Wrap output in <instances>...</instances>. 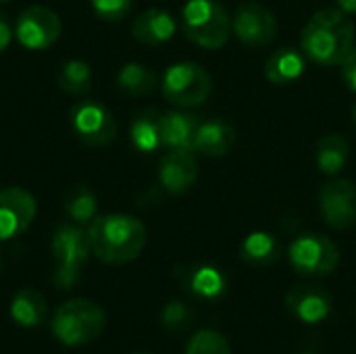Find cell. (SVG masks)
<instances>
[{
    "mask_svg": "<svg viewBox=\"0 0 356 354\" xmlns=\"http://www.w3.org/2000/svg\"><path fill=\"white\" fill-rule=\"evenodd\" d=\"M73 134L88 146H106L117 136V121L113 113L96 100H83L73 104L69 113Z\"/></svg>",
    "mask_w": 356,
    "mask_h": 354,
    "instance_id": "9",
    "label": "cell"
},
{
    "mask_svg": "<svg viewBox=\"0 0 356 354\" xmlns=\"http://www.w3.org/2000/svg\"><path fill=\"white\" fill-rule=\"evenodd\" d=\"M202 119L190 111H169L161 117L163 146L167 150H192Z\"/></svg>",
    "mask_w": 356,
    "mask_h": 354,
    "instance_id": "16",
    "label": "cell"
},
{
    "mask_svg": "<svg viewBox=\"0 0 356 354\" xmlns=\"http://www.w3.org/2000/svg\"><path fill=\"white\" fill-rule=\"evenodd\" d=\"M319 213L334 230H348L356 223V186L346 177L323 184L319 192Z\"/></svg>",
    "mask_w": 356,
    "mask_h": 354,
    "instance_id": "11",
    "label": "cell"
},
{
    "mask_svg": "<svg viewBox=\"0 0 356 354\" xmlns=\"http://www.w3.org/2000/svg\"><path fill=\"white\" fill-rule=\"evenodd\" d=\"M136 354H146V353H136Z\"/></svg>",
    "mask_w": 356,
    "mask_h": 354,
    "instance_id": "35",
    "label": "cell"
},
{
    "mask_svg": "<svg viewBox=\"0 0 356 354\" xmlns=\"http://www.w3.org/2000/svg\"><path fill=\"white\" fill-rule=\"evenodd\" d=\"M181 29L196 46L217 50L232 35V17L217 0H188L181 8Z\"/></svg>",
    "mask_w": 356,
    "mask_h": 354,
    "instance_id": "4",
    "label": "cell"
},
{
    "mask_svg": "<svg viewBox=\"0 0 356 354\" xmlns=\"http://www.w3.org/2000/svg\"><path fill=\"white\" fill-rule=\"evenodd\" d=\"M63 31L60 17L42 4H31L23 8L15 21V38L17 42L33 52L50 48Z\"/></svg>",
    "mask_w": 356,
    "mask_h": 354,
    "instance_id": "8",
    "label": "cell"
},
{
    "mask_svg": "<svg viewBox=\"0 0 356 354\" xmlns=\"http://www.w3.org/2000/svg\"><path fill=\"white\" fill-rule=\"evenodd\" d=\"M353 121H355V127H356V104H355V108H353Z\"/></svg>",
    "mask_w": 356,
    "mask_h": 354,
    "instance_id": "33",
    "label": "cell"
},
{
    "mask_svg": "<svg viewBox=\"0 0 356 354\" xmlns=\"http://www.w3.org/2000/svg\"><path fill=\"white\" fill-rule=\"evenodd\" d=\"M90 6L98 19L115 23L129 15L134 0H90Z\"/></svg>",
    "mask_w": 356,
    "mask_h": 354,
    "instance_id": "28",
    "label": "cell"
},
{
    "mask_svg": "<svg viewBox=\"0 0 356 354\" xmlns=\"http://www.w3.org/2000/svg\"><path fill=\"white\" fill-rule=\"evenodd\" d=\"M10 319L21 328H38L48 317L46 296L38 290L23 288L10 300Z\"/></svg>",
    "mask_w": 356,
    "mask_h": 354,
    "instance_id": "22",
    "label": "cell"
},
{
    "mask_svg": "<svg viewBox=\"0 0 356 354\" xmlns=\"http://www.w3.org/2000/svg\"><path fill=\"white\" fill-rule=\"evenodd\" d=\"M161 319H163V325L167 330H175L177 332V330H184V325H188V321L192 319V311L184 303L173 300V303H169L163 309Z\"/></svg>",
    "mask_w": 356,
    "mask_h": 354,
    "instance_id": "29",
    "label": "cell"
},
{
    "mask_svg": "<svg viewBox=\"0 0 356 354\" xmlns=\"http://www.w3.org/2000/svg\"><path fill=\"white\" fill-rule=\"evenodd\" d=\"M161 117H163V113L156 108H144L134 117L131 127H129V140H131V146L140 154H152V152L165 148Z\"/></svg>",
    "mask_w": 356,
    "mask_h": 354,
    "instance_id": "20",
    "label": "cell"
},
{
    "mask_svg": "<svg viewBox=\"0 0 356 354\" xmlns=\"http://www.w3.org/2000/svg\"><path fill=\"white\" fill-rule=\"evenodd\" d=\"M50 250L56 261V269H54V277H52L54 286L60 290L73 288L79 282L81 269L92 252L88 232L75 223L58 225L52 236Z\"/></svg>",
    "mask_w": 356,
    "mask_h": 354,
    "instance_id": "5",
    "label": "cell"
},
{
    "mask_svg": "<svg viewBox=\"0 0 356 354\" xmlns=\"http://www.w3.org/2000/svg\"><path fill=\"white\" fill-rule=\"evenodd\" d=\"M56 81L60 90L69 94H88L92 90V69L86 61L81 58H69L58 67Z\"/></svg>",
    "mask_w": 356,
    "mask_h": 354,
    "instance_id": "26",
    "label": "cell"
},
{
    "mask_svg": "<svg viewBox=\"0 0 356 354\" xmlns=\"http://www.w3.org/2000/svg\"><path fill=\"white\" fill-rule=\"evenodd\" d=\"M38 202L31 192L21 186L0 190V240H13L27 232L35 219Z\"/></svg>",
    "mask_w": 356,
    "mask_h": 354,
    "instance_id": "12",
    "label": "cell"
},
{
    "mask_svg": "<svg viewBox=\"0 0 356 354\" xmlns=\"http://www.w3.org/2000/svg\"><path fill=\"white\" fill-rule=\"evenodd\" d=\"M284 255L282 242L269 232H252L240 244V259L250 267H269L275 265Z\"/></svg>",
    "mask_w": 356,
    "mask_h": 354,
    "instance_id": "21",
    "label": "cell"
},
{
    "mask_svg": "<svg viewBox=\"0 0 356 354\" xmlns=\"http://www.w3.org/2000/svg\"><path fill=\"white\" fill-rule=\"evenodd\" d=\"M348 154H350L348 140L340 134H327L317 142L315 161H317V167L321 173L338 175L346 167Z\"/></svg>",
    "mask_w": 356,
    "mask_h": 354,
    "instance_id": "23",
    "label": "cell"
},
{
    "mask_svg": "<svg viewBox=\"0 0 356 354\" xmlns=\"http://www.w3.org/2000/svg\"><path fill=\"white\" fill-rule=\"evenodd\" d=\"M307 56L302 54V50L296 48H277L273 54L267 56L265 61V77L273 83V86H290L294 81H298L305 75L307 69Z\"/></svg>",
    "mask_w": 356,
    "mask_h": 354,
    "instance_id": "19",
    "label": "cell"
},
{
    "mask_svg": "<svg viewBox=\"0 0 356 354\" xmlns=\"http://www.w3.org/2000/svg\"><path fill=\"white\" fill-rule=\"evenodd\" d=\"M175 29H177V23L171 13L163 8H148L136 17L131 25V35L146 46H159V44L169 42Z\"/></svg>",
    "mask_w": 356,
    "mask_h": 354,
    "instance_id": "17",
    "label": "cell"
},
{
    "mask_svg": "<svg viewBox=\"0 0 356 354\" xmlns=\"http://www.w3.org/2000/svg\"><path fill=\"white\" fill-rule=\"evenodd\" d=\"M4 2H8V0H0V4H4Z\"/></svg>",
    "mask_w": 356,
    "mask_h": 354,
    "instance_id": "34",
    "label": "cell"
},
{
    "mask_svg": "<svg viewBox=\"0 0 356 354\" xmlns=\"http://www.w3.org/2000/svg\"><path fill=\"white\" fill-rule=\"evenodd\" d=\"M163 96L181 108H192L202 104L213 92V77L211 73L200 67L198 63H175L167 67L161 79Z\"/></svg>",
    "mask_w": 356,
    "mask_h": 354,
    "instance_id": "6",
    "label": "cell"
},
{
    "mask_svg": "<svg viewBox=\"0 0 356 354\" xmlns=\"http://www.w3.org/2000/svg\"><path fill=\"white\" fill-rule=\"evenodd\" d=\"M232 33L250 48H263L277 35L275 15L261 2H242L232 15Z\"/></svg>",
    "mask_w": 356,
    "mask_h": 354,
    "instance_id": "10",
    "label": "cell"
},
{
    "mask_svg": "<svg viewBox=\"0 0 356 354\" xmlns=\"http://www.w3.org/2000/svg\"><path fill=\"white\" fill-rule=\"evenodd\" d=\"M290 265L298 275L305 277H323L330 275L340 263L338 246L323 234H302L298 236L288 250Z\"/></svg>",
    "mask_w": 356,
    "mask_h": 354,
    "instance_id": "7",
    "label": "cell"
},
{
    "mask_svg": "<svg viewBox=\"0 0 356 354\" xmlns=\"http://www.w3.org/2000/svg\"><path fill=\"white\" fill-rule=\"evenodd\" d=\"M13 35H15V29H13L10 21L6 19V15H4V13H0V54L10 46Z\"/></svg>",
    "mask_w": 356,
    "mask_h": 354,
    "instance_id": "31",
    "label": "cell"
},
{
    "mask_svg": "<svg viewBox=\"0 0 356 354\" xmlns=\"http://www.w3.org/2000/svg\"><path fill=\"white\" fill-rule=\"evenodd\" d=\"M184 354H232V346L221 332L200 330L188 340Z\"/></svg>",
    "mask_w": 356,
    "mask_h": 354,
    "instance_id": "27",
    "label": "cell"
},
{
    "mask_svg": "<svg viewBox=\"0 0 356 354\" xmlns=\"http://www.w3.org/2000/svg\"><path fill=\"white\" fill-rule=\"evenodd\" d=\"M234 144H236V129L225 119H209L202 121L196 131L194 152L217 159V156H225Z\"/></svg>",
    "mask_w": 356,
    "mask_h": 354,
    "instance_id": "18",
    "label": "cell"
},
{
    "mask_svg": "<svg viewBox=\"0 0 356 354\" xmlns=\"http://www.w3.org/2000/svg\"><path fill=\"white\" fill-rule=\"evenodd\" d=\"M286 309L300 323L317 325V323H321V321H325L330 317V313H332V296L323 288L298 284V286L288 290Z\"/></svg>",
    "mask_w": 356,
    "mask_h": 354,
    "instance_id": "14",
    "label": "cell"
},
{
    "mask_svg": "<svg viewBox=\"0 0 356 354\" xmlns=\"http://www.w3.org/2000/svg\"><path fill=\"white\" fill-rule=\"evenodd\" d=\"M63 209L75 225H90L98 217V200L83 184H75L65 192Z\"/></svg>",
    "mask_w": 356,
    "mask_h": 354,
    "instance_id": "25",
    "label": "cell"
},
{
    "mask_svg": "<svg viewBox=\"0 0 356 354\" xmlns=\"http://www.w3.org/2000/svg\"><path fill=\"white\" fill-rule=\"evenodd\" d=\"M342 79L353 92H356V48H353L348 58L342 63Z\"/></svg>",
    "mask_w": 356,
    "mask_h": 354,
    "instance_id": "30",
    "label": "cell"
},
{
    "mask_svg": "<svg viewBox=\"0 0 356 354\" xmlns=\"http://www.w3.org/2000/svg\"><path fill=\"white\" fill-rule=\"evenodd\" d=\"M177 273L181 286L196 298L217 300L227 292L225 273L213 265H188V267H179Z\"/></svg>",
    "mask_w": 356,
    "mask_h": 354,
    "instance_id": "15",
    "label": "cell"
},
{
    "mask_svg": "<svg viewBox=\"0 0 356 354\" xmlns=\"http://www.w3.org/2000/svg\"><path fill=\"white\" fill-rule=\"evenodd\" d=\"M106 325V315L100 305L73 298L63 303L50 319V330L54 338L65 346H81L94 342Z\"/></svg>",
    "mask_w": 356,
    "mask_h": 354,
    "instance_id": "3",
    "label": "cell"
},
{
    "mask_svg": "<svg viewBox=\"0 0 356 354\" xmlns=\"http://www.w3.org/2000/svg\"><path fill=\"white\" fill-rule=\"evenodd\" d=\"M159 86V75L152 67L142 63H125L117 73V88L129 96H146Z\"/></svg>",
    "mask_w": 356,
    "mask_h": 354,
    "instance_id": "24",
    "label": "cell"
},
{
    "mask_svg": "<svg viewBox=\"0 0 356 354\" xmlns=\"http://www.w3.org/2000/svg\"><path fill=\"white\" fill-rule=\"evenodd\" d=\"M338 8L348 13V15H355L356 13V0H336Z\"/></svg>",
    "mask_w": 356,
    "mask_h": 354,
    "instance_id": "32",
    "label": "cell"
},
{
    "mask_svg": "<svg viewBox=\"0 0 356 354\" xmlns=\"http://www.w3.org/2000/svg\"><path fill=\"white\" fill-rule=\"evenodd\" d=\"M86 232L92 255L106 265H125L136 261L148 238L144 223L125 213L98 215Z\"/></svg>",
    "mask_w": 356,
    "mask_h": 354,
    "instance_id": "2",
    "label": "cell"
},
{
    "mask_svg": "<svg viewBox=\"0 0 356 354\" xmlns=\"http://www.w3.org/2000/svg\"><path fill=\"white\" fill-rule=\"evenodd\" d=\"M198 179V161L192 150H169L159 161V184L165 192L179 196L190 192Z\"/></svg>",
    "mask_w": 356,
    "mask_h": 354,
    "instance_id": "13",
    "label": "cell"
},
{
    "mask_svg": "<svg viewBox=\"0 0 356 354\" xmlns=\"http://www.w3.org/2000/svg\"><path fill=\"white\" fill-rule=\"evenodd\" d=\"M355 23L340 8L317 10L300 33V50L317 65H342L355 48Z\"/></svg>",
    "mask_w": 356,
    "mask_h": 354,
    "instance_id": "1",
    "label": "cell"
}]
</instances>
